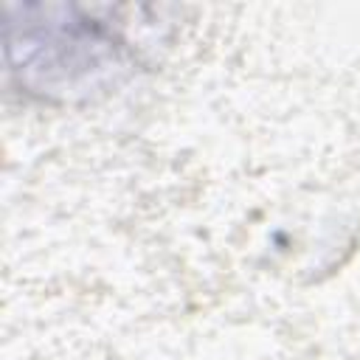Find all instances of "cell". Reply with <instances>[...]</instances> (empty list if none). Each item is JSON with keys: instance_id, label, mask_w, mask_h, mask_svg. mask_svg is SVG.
Instances as JSON below:
<instances>
[{"instance_id": "obj_1", "label": "cell", "mask_w": 360, "mask_h": 360, "mask_svg": "<svg viewBox=\"0 0 360 360\" xmlns=\"http://www.w3.org/2000/svg\"><path fill=\"white\" fill-rule=\"evenodd\" d=\"M39 14L22 25L11 22L8 37V51H20L14 70L25 87L70 101L112 87L129 68L124 39L104 22L73 17V8H62V17H53L56 8Z\"/></svg>"}]
</instances>
